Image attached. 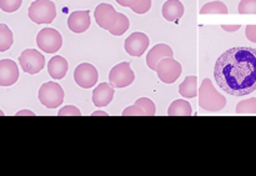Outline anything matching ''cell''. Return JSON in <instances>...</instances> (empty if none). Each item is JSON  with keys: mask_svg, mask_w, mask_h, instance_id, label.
Listing matches in <instances>:
<instances>
[{"mask_svg": "<svg viewBox=\"0 0 256 176\" xmlns=\"http://www.w3.org/2000/svg\"><path fill=\"white\" fill-rule=\"evenodd\" d=\"M218 85L232 96H246L256 90V49L236 46L218 58L214 68Z\"/></svg>", "mask_w": 256, "mask_h": 176, "instance_id": "1", "label": "cell"}, {"mask_svg": "<svg viewBox=\"0 0 256 176\" xmlns=\"http://www.w3.org/2000/svg\"><path fill=\"white\" fill-rule=\"evenodd\" d=\"M94 16L96 24L114 36L124 35L130 26L129 18L122 12H118L115 8L108 2H102L95 8Z\"/></svg>", "mask_w": 256, "mask_h": 176, "instance_id": "2", "label": "cell"}, {"mask_svg": "<svg viewBox=\"0 0 256 176\" xmlns=\"http://www.w3.org/2000/svg\"><path fill=\"white\" fill-rule=\"evenodd\" d=\"M199 106L202 110L209 112H220L225 108L226 105V99L224 95L220 94L212 85V80L204 79L202 80V85L199 88Z\"/></svg>", "mask_w": 256, "mask_h": 176, "instance_id": "3", "label": "cell"}, {"mask_svg": "<svg viewBox=\"0 0 256 176\" xmlns=\"http://www.w3.org/2000/svg\"><path fill=\"white\" fill-rule=\"evenodd\" d=\"M28 15L35 24H50L56 16V8L52 0H35L29 6Z\"/></svg>", "mask_w": 256, "mask_h": 176, "instance_id": "4", "label": "cell"}, {"mask_svg": "<svg viewBox=\"0 0 256 176\" xmlns=\"http://www.w3.org/2000/svg\"><path fill=\"white\" fill-rule=\"evenodd\" d=\"M39 102L48 109H56L64 102V90L58 82H48L40 86Z\"/></svg>", "mask_w": 256, "mask_h": 176, "instance_id": "5", "label": "cell"}, {"mask_svg": "<svg viewBox=\"0 0 256 176\" xmlns=\"http://www.w3.org/2000/svg\"><path fill=\"white\" fill-rule=\"evenodd\" d=\"M36 44L40 50L48 54H54L62 48V36L52 28H44L36 35Z\"/></svg>", "mask_w": 256, "mask_h": 176, "instance_id": "6", "label": "cell"}, {"mask_svg": "<svg viewBox=\"0 0 256 176\" xmlns=\"http://www.w3.org/2000/svg\"><path fill=\"white\" fill-rule=\"evenodd\" d=\"M182 72V66L174 58H164L156 66V74L159 80L164 84H174Z\"/></svg>", "mask_w": 256, "mask_h": 176, "instance_id": "7", "label": "cell"}, {"mask_svg": "<svg viewBox=\"0 0 256 176\" xmlns=\"http://www.w3.org/2000/svg\"><path fill=\"white\" fill-rule=\"evenodd\" d=\"M134 80L135 74L130 66V62H120L109 72V82L114 88H126L132 85Z\"/></svg>", "mask_w": 256, "mask_h": 176, "instance_id": "8", "label": "cell"}, {"mask_svg": "<svg viewBox=\"0 0 256 176\" xmlns=\"http://www.w3.org/2000/svg\"><path fill=\"white\" fill-rule=\"evenodd\" d=\"M19 62L22 69L28 74H38L45 65V58L42 52L34 49H26L20 54Z\"/></svg>", "mask_w": 256, "mask_h": 176, "instance_id": "9", "label": "cell"}, {"mask_svg": "<svg viewBox=\"0 0 256 176\" xmlns=\"http://www.w3.org/2000/svg\"><path fill=\"white\" fill-rule=\"evenodd\" d=\"M99 79V72L94 65L89 62H82L75 68L74 80L82 89H90L94 86Z\"/></svg>", "mask_w": 256, "mask_h": 176, "instance_id": "10", "label": "cell"}, {"mask_svg": "<svg viewBox=\"0 0 256 176\" xmlns=\"http://www.w3.org/2000/svg\"><path fill=\"white\" fill-rule=\"evenodd\" d=\"M150 40L149 36L144 32H132V35L125 39V52L132 56H142L146 49L149 48Z\"/></svg>", "mask_w": 256, "mask_h": 176, "instance_id": "11", "label": "cell"}, {"mask_svg": "<svg viewBox=\"0 0 256 176\" xmlns=\"http://www.w3.org/2000/svg\"><path fill=\"white\" fill-rule=\"evenodd\" d=\"M156 114V106L149 98H140L134 105L128 106L122 112V116H154Z\"/></svg>", "mask_w": 256, "mask_h": 176, "instance_id": "12", "label": "cell"}, {"mask_svg": "<svg viewBox=\"0 0 256 176\" xmlns=\"http://www.w3.org/2000/svg\"><path fill=\"white\" fill-rule=\"evenodd\" d=\"M19 79L16 62L10 59L0 60V86H12Z\"/></svg>", "mask_w": 256, "mask_h": 176, "instance_id": "13", "label": "cell"}, {"mask_svg": "<svg viewBox=\"0 0 256 176\" xmlns=\"http://www.w3.org/2000/svg\"><path fill=\"white\" fill-rule=\"evenodd\" d=\"M92 20H90L89 10H75L69 15L68 26L75 34H82L89 29Z\"/></svg>", "mask_w": 256, "mask_h": 176, "instance_id": "14", "label": "cell"}, {"mask_svg": "<svg viewBox=\"0 0 256 176\" xmlns=\"http://www.w3.org/2000/svg\"><path fill=\"white\" fill-rule=\"evenodd\" d=\"M114 86L110 82H102L92 92V100L96 108L108 106L114 98Z\"/></svg>", "mask_w": 256, "mask_h": 176, "instance_id": "15", "label": "cell"}, {"mask_svg": "<svg viewBox=\"0 0 256 176\" xmlns=\"http://www.w3.org/2000/svg\"><path fill=\"white\" fill-rule=\"evenodd\" d=\"M172 58L174 52L168 44H156L152 50H149V54L146 55V64L152 70L156 72V66L159 62L164 58Z\"/></svg>", "mask_w": 256, "mask_h": 176, "instance_id": "16", "label": "cell"}, {"mask_svg": "<svg viewBox=\"0 0 256 176\" xmlns=\"http://www.w3.org/2000/svg\"><path fill=\"white\" fill-rule=\"evenodd\" d=\"M68 69H69L68 62L62 56H59V55L52 56L49 60V64H48V72L54 80L62 79L66 75Z\"/></svg>", "mask_w": 256, "mask_h": 176, "instance_id": "17", "label": "cell"}, {"mask_svg": "<svg viewBox=\"0 0 256 176\" xmlns=\"http://www.w3.org/2000/svg\"><path fill=\"white\" fill-rule=\"evenodd\" d=\"M162 16L168 22H176L184 15V5L180 0H168L162 5Z\"/></svg>", "mask_w": 256, "mask_h": 176, "instance_id": "18", "label": "cell"}, {"mask_svg": "<svg viewBox=\"0 0 256 176\" xmlns=\"http://www.w3.org/2000/svg\"><path fill=\"white\" fill-rule=\"evenodd\" d=\"M179 92L182 96L186 99H192L198 96V78L195 75H190L184 79V82L179 85Z\"/></svg>", "mask_w": 256, "mask_h": 176, "instance_id": "19", "label": "cell"}, {"mask_svg": "<svg viewBox=\"0 0 256 176\" xmlns=\"http://www.w3.org/2000/svg\"><path fill=\"white\" fill-rule=\"evenodd\" d=\"M192 114V105L189 104V102L182 99L174 100L169 106V110H168L169 116H190Z\"/></svg>", "mask_w": 256, "mask_h": 176, "instance_id": "20", "label": "cell"}, {"mask_svg": "<svg viewBox=\"0 0 256 176\" xmlns=\"http://www.w3.org/2000/svg\"><path fill=\"white\" fill-rule=\"evenodd\" d=\"M14 42L12 32L6 24H0V52H4L12 48Z\"/></svg>", "mask_w": 256, "mask_h": 176, "instance_id": "21", "label": "cell"}, {"mask_svg": "<svg viewBox=\"0 0 256 176\" xmlns=\"http://www.w3.org/2000/svg\"><path fill=\"white\" fill-rule=\"evenodd\" d=\"M228 6L222 2H212L200 9V14H228Z\"/></svg>", "mask_w": 256, "mask_h": 176, "instance_id": "22", "label": "cell"}, {"mask_svg": "<svg viewBox=\"0 0 256 176\" xmlns=\"http://www.w3.org/2000/svg\"><path fill=\"white\" fill-rule=\"evenodd\" d=\"M236 114L239 115H256V98L242 100L236 105Z\"/></svg>", "mask_w": 256, "mask_h": 176, "instance_id": "23", "label": "cell"}, {"mask_svg": "<svg viewBox=\"0 0 256 176\" xmlns=\"http://www.w3.org/2000/svg\"><path fill=\"white\" fill-rule=\"evenodd\" d=\"M129 8L136 14H145L152 8V0H132Z\"/></svg>", "mask_w": 256, "mask_h": 176, "instance_id": "24", "label": "cell"}, {"mask_svg": "<svg viewBox=\"0 0 256 176\" xmlns=\"http://www.w3.org/2000/svg\"><path fill=\"white\" fill-rule=\"evenodd\" d=\"M238 12L239 14H256V0H242Z\"/></svg>", "mask_w": 256, "mask_h": 176, "instance_id": "25", "label": "cell"}, {"mask_svg": "<svg viewBox=\"0 0 256 176\" xmlns=\"http://www.w3.org/2000/svg\"><path fill=\"white\" fill-rule=\"evenodd\" d=\"M22 0H0V9L5 12H14L22 6Z\"/></svg>", "mask_w": 256, "mask_h": 176, "instance_id": "26", "label": "cell"}, {"mask_svg": "<svg viewBox=\"0 0 256 176\" xmlns=\"http://www.w3.org/2000/svg\"><path fill=\"white\" fill-rule=\"evenodd\" d=\"M80 115H82V112L76 106H72V105L64 106L62 110L58 112V116H80Z\"/></svg>", "mask_w": 256, "mask_h": 176, "instance_id": "27", "label": "cell"}, {"mask_svg": "<svg viewBox=\"0 0 256 176\" xmlns=\"http://www.w3.org/2000/svg\"><path fill=\"white\" fill-rule=\"evenodd\" d=\"M245 35H246L248 40L256 44V25H248L245 28Z\"/></svg>", "mask_w": 256, "mask_h": 176, "instance_id": "28", "label": "cell"}, {"mask_svg": "<svg viewBox=\"0 0 256 176\" xmlns=\"http://www.w3.org/2000/svg\"><path fill=\"white\" fill-rule=\"evenodd\" d=\"M222 29L225 30V32H238V30L240 29V28H242V25L240 24H236V25H222Z\"/></svg>", "mask_w": 256, "mask_h": 176, "instance_id": "29", "label": "cell"}, {"mask_svg": "<svg viewBox=\"0 0 256 176\" xmlns=\"http://www.w3.org/2000/svg\"><path fill=\"white\" fill-rule=\"evenodd\" d=\"M115 2H116L118 4H119V5H122V6H126V8H129L130 2H132V0H115Z\"/></svg>", "mask_w": 256, "mask_h": 176, "instance_id": "30", "label": "cell"}, {"mask_svg": "<svg viewBox=\"0 0 256 176\" xmlns=\"http://www.w3.org/2000/svg\"><path fill=\"white\" fill-rule=\"evenodd\" d=\"M18 116H20V115H30V116H34V112H29V110H22V112H18Z\"/></svg>", "mask_w": 256, "mask_h": 176, "instance_id": "31", "label": "cell"}, {"mask_svg": "<svg viewBox=\"0 0 256 176\" xmlns=\"http://www.w3.org/2000/svg\"><path fill=\"white\" fill-rule=\"evenodd\" d=\"M98 115H102V116H108L106 112H92V116H98Z\"/></svg>", "mask_w": 256, "mask_h": 176, "instance_id": "32", "label": "cell"}, {"mask_svg": "<svg viewBox=\"0 0 256 176\" xmlns=\"http://www.w3.org/2000/svg\"><path fill=\"white\" fill-rule=\"evenodd\" d=\"M2 115H4V112H2V110H0V116H2Z\"/></svg>", "mask_w": 256, "mask_h": 176, "instance_id": "33", "label": "cell"}]
</instances>
